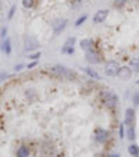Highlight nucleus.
Masks as SVG:
<instances>
[{
  "label": "nucleus",
  "mask_w": 139,
  "mask_h": 157,
  "mask_svg": "<svg viewBox=\"0 0 139 157\" xmlns=\"http://www.w3.org/2000/svg\"><path fill=\"white\" fill-rule=\"evenodd\" d=\"M110 157H121V156H120V154H118V153H117V154H116V153H114V154H111V156H110Z\"/></svg>",
  "instance_id": "obj_29"
},
{
  "label": "nucleus",
  "mask_w": 139,
  "mask_h": 157,
  "mask_svg": "<svg viewBox=\"0 0 139 157\" xmlns=\"http://www.w3.org/2000/svg\"><path fill=\"white\" fill-rule=\"evenodd\" d=\"M14 14H15V6H11V9H10V11H8V15H7V18L8 20H11L14 17Z\"/></svg>",
  "instance_id": "obj_24"
},
{
  "label": "nucleus",
  "mask_w": 139,
  "mask_h": 157,
  "mask_svg": "<svg viewBox=\"0 0 139 157\" xmlns=\"http://www.w3.org/2000/svg\"><path fill=\"white\" fill-rule=\"evenodd\" d=\"M29 156V149L27 146H20L17 150V157H28Z\"/></svg>",
  "instance_id": "obj_15"
},
{
  "label": "nucleus",
  "mask_w": 139,
  "mask_h": 157,
  "mask_svg": "<svg viewBox=\"0 0 139 157\" xmlns=\"http://www.w3.org/2000/svg\"><path fill=\"white\" fill-rule=\"evenodd\" d=\"M82 71L86 72V74H88V77H90V78L95 79V81H99V79H102V77L99 75V72H97L96 70L90 68V67H83Z\"/></svg>",
  "instance_id": "obj_13"
},
{
  "label": "nucleus",
  "mask_w": 139,
  "mask_h": 157,
  "mask_svg": "<svg viewBox=\"0 0 139 157\" xmlns=\"http://www.w3.org/2000/svg\"><path fill=\"white\" fill-rule=\"evenodd\" d=\"M80 47L83 50V52H90V50H95V42H93V39H89V38L81 39L80 40Z\"/></svg>",
  "instance_id": "obj_12"
},
{
  "label": "nucleus",
  "mask_w": 139,
  "mask_h": 157,
  "mask_svg": "<svg viewBox=\"0 0 139 157\" xmlns=\"http://www.w3.org/2000/svg\"><path fill=\"white\" fill-rule=\"evenodd\" d=\"M132 101H134V106H139V90L132 95Z\"/></svg>",
  "instance_id": "obj_23"
},
{
  "label": "nucleus",
  "mask_w": 139,
  "mask_h": 157,
  "mask_svg": "<svg viewBox=\"0 0 139 157\" xmlns=\"http://www.w3.org/2000/svg\"><path fill=\"white\" fill-rule=\"evenodd\" d=\"M132 74H134V71H132V68H131V67L124 66V67H121V68H120L117 77H118L121 81H128V79L132 78Z\"/></svg>",
  "instance_id": "obj_9"
},
{
  "label": "nucleus",
  "mask_w": 139,
  "mask_h": 157,
  "mask_svg": "<svg viewBox=\"0 0 139 157\" xmlns=\"http://www.w3.org/2000/svg\"><path fill=\"white\" fill-rule=\"evenodd\" d=\"M109 13L110 11L107 10V9H100V10H97L96 13L93 14V24H102L104 22V21L107 20V17H109Z\"/></svg>",
  "instance_id": "obj_8"
},
{
  "label": "nucleus",
  "mask_w": 139,
  "mask_h": 157,
  "mask_svg": "<svg viewBox=\"0 0 139 157\" xmlns=\"http://www.w3.org/2000/svg\"><path fill=\"white\" fill-rule=\"evenodd\" d=\"M118 136H120V139H124V138H125V129H124V124H121V125H120V128H118Z\"/></svg>",
  "instance_id": "obj_22"
},
{
  "label": "nucleus",
  "mask_w": 139,
  "mask_h": 157,
  "mask_svg": "<svg viewBox=\"0 0 139 157\" xmlns=\"http://www.w3.org/2000/svg\"><path fill=\"white\" fill-rule=\"evenodd\" d=\"M107 138H109V132L106 129H102V128H97L96 131H95V141L97 143H104L107 141Z\"/></svg>",
  "instance_id": "obj_11"
},
{
  "label": "nucleus",
  "mask_w": 139,
  "mask_h": 157,
  "mask_svg": "<svg viewBox=\"0 0 139 157\" xmlns=\"http://www.w3.org/2000/svg\"><path fill=\"white\" fill-rule=\"evenodd\" d=\"M6 35H7V26H3V28H2V33H0V36H3L4 39H6Z\"/></svg>",
  "instance_id": "obj_27"
},
{
  "label": "nucleus",
  "mask_w": 139,
  "mask_h": 157,
  "mask_svg": "<svg viewBox=\"0 0 139 157\" xmlns=\"http://www.w3.org/2000/svg\"><path fill=\"white\" fill-rule=\"evenodd\" d=\"M128 153L131 154V156H136V154H139V146L136 143H132L128 146Z\"/></svg>",
  "instance_id": "obj_17"
},
{
  "label": "nucleus",
  "mask_w": 139,
  "mask_h": 157,
  "mask_svg": "<svg viewBox=\"0 0 139 157\" xmlns=\"http://www.w3.org/2000/svg\"><path fill=\"white\" fill-rule=\"evenodd\" d=\"M86 20H88V14H83V15H81L80 18L75 21V24H74V25H75V26H81Z\"/></svg>",
  "instance_id": "obj_19"
},
{
  "label": "nucleus",
  "mask_w": 139,
  "mask_h": 157,
  "mask_svg": "<svg viewBox=\"0 0 139 157\" xmlns=\"http://www.w3.org/2000/svg\"><path fill=\"white\" fill-rule=\"evenodd\" d=\"M75 42H76V38H74V36L67 38V40L64 42L63 47H61V53H64V54H74V52H75V49H74Z\"/></svg>",
  "instance_id": "obj_7"
},
{
  "label": "nucleus",
  "mask_w": 139,
  "mask_h": 157,
  "mask_svg": "<svg viewBox=\"0 0 139 157\" xmlns=\"http://www.w3.org/2000/svg\"><path fill=\"white\" fill-rule=\"evenodd\" d=\"M100 97H102L103 103L110 108H114L118 104V96L110 89H104V90L100 92Z\"/></svg>",
  "instance_id": "obj_2"
},
{
  "label": "nucleus",
  "mask_w": 139,
  "mask_h": 157,
  "mask_svg": "<svg viewBox=\"0 0 139 157\" xmlns=\"http://www.w3.org/2000/svg\"><path fill=\"white\" fill-rule=\"evenodd\" d=\"M33 4H35V0H22L24 9H32Z\"/></svg>",
  "instance_id": "obj_21"
},
{
  "label": "nucleus",
  "mask_w": 139,
  "mask_h": 157,
  "mask_svg": "<svg viewBox=\"0 0 139 157\" xmlns=\"http://www.w3.org/2000/svg\"><path fill=\"white\" fill-rule=\"evenodd\" d=\"M129 67L132 68V71H135V72H138V74H139V57H135V59L131 60Z\"/></svg>",
  "instance_id": "obj_18"
},
{
  "label": "nucleus",
  "mask_w": 139,
  "mask_h": 157,
  "mask_svg": "<svg viewBox=\"0 0 139 157\" xmlns=\"http://www.w3.org/2000/svg\"><path fill=\"white\" fill-rule=\"evenodd\" d=\"M127 2H128V0H114V2H113V6L116 7V9H120V7L125 6Z\"/></svg>",
  "instance_id": "obj_20"
},
{
  "label": "nucleus",
  "mask_w": 139,
  "mask_h": 157,
  "mask_svg": "<svg viewBox=\"0 0 139 157\" xmlns=\"http://www.w3.org/2000/svg\"><path fill=\"white\" fill-rule=\"evenodd\" d=\"M3 52L6 53L7 56L11 53V40H10V38H6V39H4V42H3Z\"/></svg>",
  "instance_id": "obj_16"
},
{
  "label": "nucleus",
  "mask_w": 139,
  "mask_h": 157,
  "mask_svg": "<svg viewBox=\"0 0 139 157\" xmlns=\"http://www.w3.org/2000/svg\"><path fill=\"white\" fill-rule=\"evenodd\" d=\"M120 68H121V67H120V64L116 60H109V61H106V64H104V74H106L107 77H117Z\"/></svg>",
  "instance_id": "obj_3"
},
{
  "label": "nucleus",
  "mask_w": 139,
  "mask_h": 157,
  "mask_svg": "<svg viewBox=\"0 0 139 157\" xmlns=\"http://www.w3.org/2000/svg\"><path fill=\"white\" fill-rule=\"evenodd\" d=\"M67 24H68V20L67 18H56L52 22V28H53V33L54 36L60 35L64 29L67 28Z\"/></svg>",
  "instance_id": "obj_4"
},
{
  "label": "nucleus",
  "mask_w": 139,
  "mask_h": 157,
  "mask_svg": "<svg viewBox=\"0 0 139 157\" xmlns=\"http://www.w3.org/2000/svg\"><path fill=\"white\" fill-rule=\"evenodd\" d=\"M85 60L89 63V64H99V63L102 61V57H100V54L97 52H95V50H90V52H86Z\"/></svg>",
  "instance_id": "obj_10"
},
{
  "label": "nucleus",
  "mask_w": 139,
  "mask_h": 157,
  "mask_svg": "<svg viewBox=\"0 0 139 157\" xmlns=\"http://www.w3.org/2000/svg\"><path fill=\"white\" fill-rule=\"evenodd\" d=\"M36 66H38V61H32V63H29V64L27 66V68L28 70H32L33 67H36Z\"/></svg>",
  "instance_id": "obj_26"
},
{
  "label": "nucleus",
  "mask_w": 139,
  "mask_h": 157,
  "mask_svg": "<svg viewBox=\"0 0 139 157\" xmlns=\"http://www.w3.org/2000/svg\"><path fill=\"white\" fill-rule=\"evenodd\" d=\"M135 122H136L135 108L128 107L125 110V114H124V125L125 127H135Z\"/></svg>",
  "instance_id": "obj_5"
},
{
  "label": "nucleus",
  "mask_w": 139,
  "mask_h": 157,
  "mask_svg": "<svg viewBox=\"0 0 139 157\" xmlns=\"http://www.w3.org/2000/svg\"><path fill=\"white\" fill-rule=\"evenodd\" d=\"M134 157H139V154H136V156H134Z\"/></svg>",
  "instance_id": "obj_30"
},
{
  "label": "nucleus",
  "mask_w": 139,
  "mask_h": 157,
  "mask_svg": "<svg viewBox=\"0 0 139 157\" xmlns=\"http://www.w3.org/2000/svg\"><path fill=\"white\" fill-rule=\"evenodd\" d=\"M125 136L128 138V141H131V142L135 141V139H136V129H135V127H127Z\"/></svg>",
  "instance_id": "obj_14"
},
{
  "label": "nucleus",
  "mask_w": 139,
  "mask_h": 157,
  "mask_svg": "<svg viewBox=\"0 0 139 157\" xmlns=\"http://www.w3.org/2000/svg\"><path fill=\"white\" fill-rule=\"evenodd\" d=\"M50 71H52L53 75L68 79V81H74V79L78 78L76 71H74V70H71V68H67V67H64V66H54L50 68Z\"/></svg>",
  "instance_id": "obj_1"
},
{
  "label": "nucleus",
  "mask_w": 139,
  "mask_h": 157,
  "mask_svg": "<svg viewBox=\"0 0 139 157\" xmlns=\"http://www.w3.org/2000/svg\"><path fill=\"white\" fill-rule=\"evenodd\" d=\"M24 68V66L22 64H17L15 67H14V71H21V70Z\"/></svg>",
  "instance_id": "obj_28"
},
{
  "label": "nucleus",
  "mask_w": 139,
  "mask_h": 157,
  "mask_svg": "<svg viewBox=\"0 0 139 157\" xmlns=\"http://www.w3.org/2000/svg\"><path fill=\"white\" fill-rule=\"evenodd\" d=\"M40 57V52L39 53H33V54H31L29 56V60H32V61H38Z\"/></svg>",
  "instance_id": "obj_25"
},
{
  "label": "nucleus",
  "mask_w": 139,
  "mask_h": 157,
  "mask_svg": "<svg viewBox=\"0 0 139 157\" xmlns=\"http://www.w3.org/2000/svg\"><path fill=\"white\" fill-rule=\"evenodd\" d=\"M39 47V42L35 36L32 35H27L25 36V39H24V49L27 50V52H33V50H36Z\"/></svg>",
  "instance_id": "obj_6"
}]
</instances>
